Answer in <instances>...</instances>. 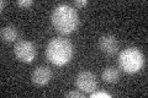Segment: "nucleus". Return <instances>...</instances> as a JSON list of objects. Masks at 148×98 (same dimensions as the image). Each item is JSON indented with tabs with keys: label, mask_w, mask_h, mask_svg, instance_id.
<instances>
[{
	"label": "nucleus",
	"mask_w": 148,
	"mask_h": 98,
	"mask_svg": "<svg viewBox=\"0 0 148 98\" xmlns=\"http://www.w3.org/2000/svg\"><path fill=\"white\" fill-rule=\"evenodd\" d=\"M0 36H1V39L4 42L11 43L18 38V30L15 26H5L0 31Z\"/></svg>",
	"instance_id": "8"
},
{
	"label": "nucleus",
	"mask_w": 148,
	"mask_h": 98,
	"mask_svg": "<svg viewBox=\"0 0 148 98\" xmlns=\"http://www.w3.org/2000/svg\"><path fill=\"white\" fill-rule=\"evenodd\" d=\"M103 80L108 83H115L119 81V77H120V72L114 66H108L106 69H104L103 71Z\"/></svg>",
	"instance_id": "9"
},
{
	"label": "nucleus",
	"mask_w": 148,
	"mask_h": 98,
	"mask_svg": "<svg viewBox=\"0 0 148 98\" xmlns=\"http://www.w3.org/2000/svg\"><path fill=\"white\" fill-rule=\"evenodd\" d=\"M15 57L24 63H31L35 59L37 50L36 45L30 41H18L14 48Z\"/></svg>",
	"instance_id": "4"
},
{
	"label": "nucleus",
	"mask_w": 148,
	"mask_h": 98,
	"mask_svg": "<svg viewBox=\"0 0 148 98\" xmlns=\"http://www.w3.org/2000/svg\"><path fill=\"white\" fill-rule=\"evenodd\" d=\"M119 64L125 72L135 74L143 68L145 65V55L140 49L130 47L119 55Z\"/></svg>",
	"instance_id": "3"
},
{
	"label": "nucleus",
	"mask_w": 148,
	"mask_h": 98,
	"mask_svg": "<svg viewBox=\"0 0 148 98\" xmlns=\"http://www.w3.org/2000/svg\"><path fill=\"white\" fill-rule=\"evenodd\" d=\"M88 4L86 0H77V1H74V5L78 6V7H82V6H85Z\"/></svg>",
	"instance_id": "13"
},
{
	"label": "nucleus",
	"mask_w": 148,
	"mask_h": 98,
	"mask_svg": "<svg viewBox=\"0 0 148 98\" xmlns=\"http://www.w3.org/2000/svg\"><path fill=\"white\" fill-rule=\"evenodd\" d=\"M52 25L58 32L69 34L77 30L79 25V17L77 11L69 5H59L52 14Z\"/></svg>",
	"instance_id": "1"
},
{
	"label": "nucleus",
	"mask_w": 148,
	"mask_h": 98,
	"mask_svg": "<svg viewBox=\"0 0 148 98\" xmlns=\"http://www.w3.org/2000/svg\"><path fill=\"white\" fill-rule=\"evenodd\" d=\"M99 48L101 49V52H104L105 54L112 55V54H115L117 52L119 42L114 36L106 34V36H103L99 39Z\"/></svg>",
	"instance_id": "7"
},
{
	"label": "nucleus",
	"mask_w": 148,
	"mask_h": 98,
	"mask_svg": "<svg viewBox=\"0 0 148 98\" xmlns=\"http://www.w3.org/2000/svg\"><path fill=\"white\" fill-rule=\"evenodd\" d=\"M51 78H52V71L48 66H45V65L37 66L31 75V81L37 86H46Z\"/></svg>",
	"instance_id": "6"
},
{
	"label": "nucleus",
	"mask_w": 148,
	"mask_h": 98,
	"mask_svg": "<svg viewBox=\"0 0 148 98\" xmlns=\"http://www.w3.org/2000/svg\"><path fill=\"white\" fill-rule=\"evenodd\" d=\"M73 55V45L68 39L63 37L51 39V42L46 49V57L52 64L57 66L67 64L72 59Z\"/></svg>",
	"instance_id": "2"
},
{
	"label": "nucleus",
	"mask_w": 148,
	"mask_h": 98,
	"mask_svg": "<svg viewBox=\"0 0 148 98\" xmlns=\"http://www.w3.org/2000/svg\"><path fill=\"white\" fill-rule=\"evenodd\" d=\"M17 5L22 6V7H29V6L32 5V0H18Z\"/></svg>",
	"instance_id": "11"
},
{
	"label": "nucleus",
	"mask_w": 148,
	"mask_h": 98,
	"mask_svg": "<svg viewBox=\"0 0 148 98\" xmlns=\"http://www.w3.org/2000/svg\"><path fill=\"white\" fill-rule=\"evenodd\" d=\"M99 97H105V98H110L111 96L106 92H96V93H91V98H99Z\"/></svg>",
	"instance_id": "12"
},
{
	"label": "nucleus",
	"mask_w": 148,
	"mask_h": 98,
	"mask_svg": "<svg viewBox=\"0 0 148 98\" xmlns=\"http://www.w3.org/2000/svg\"><path fill=\"white\" fill-rule=\"evenodd\" d=\"M66 97H75V98H84V93L78 91H71L66 93Z\"/></svg>",
	"instance_id": "10"
},
{
	"label": "nucleus",
	"mask_w": 148,
	"mask_h": 98,
	"mask_svg": "<svg viewBox=\"0 0 148 98\" xmlns=\"http://www.w3.org/2000/svg\"><path fill=\"white\" fill-rule=\"evenodd\" d=\"M75 85L80 91L91 93L95 91L96 86H98V81H96V76L90 71H82L78 74L75 78Z\"/></svg>",
	"instance_id": "5"
}]
</instances>
